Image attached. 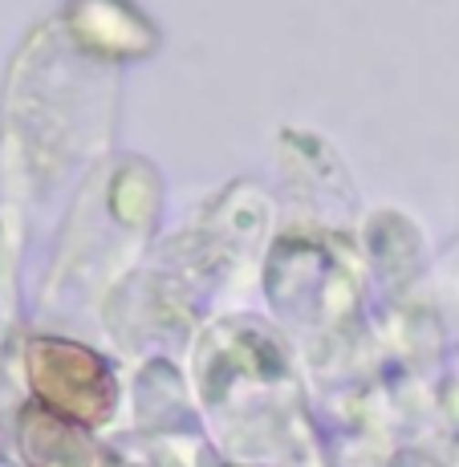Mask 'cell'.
Here are the masks:
<instances>
[{"label": "cell", "mask_w": 459, "mask_h": 467, "mask_svg": "<svg viewBox=\"0 0 459 467\" xmlns=\"http://www.w3.org/2000/svg\"><path fill=\"white\" fill-rule=\"evenodd\" d=\"M29 386L45 410L61 419H74L82 427H98L119 407V382L110 366L94 349L61 337H37L29 341Z\"/></svg>", "instance_id": "cell-1"}, {"label": "cell", "mask_w": 459, "mask_h": 467, "mask_svg": "<svg viewBox=\"0 0 459 467\" xmlns=\"http://www.w3.org/2000/svg\"><path fill=\"white\" fill-rule=\"evenodd\" d=\"M21 455L29 467H94L98 451L82 423L61 419L45 407H29L16 423Z\"/></svg>", "instance_id": "cell-2"}]
</instances>
